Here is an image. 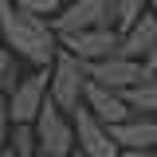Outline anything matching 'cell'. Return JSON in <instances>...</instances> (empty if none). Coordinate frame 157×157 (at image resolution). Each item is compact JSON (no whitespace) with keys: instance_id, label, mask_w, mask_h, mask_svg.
Returning <instances> with one entry per match:
<instances>
[{"instance_id":"7c38bea8","label":"cell","mask_w":157,"mask_h":157,"mask_svg":"<svg viewBox=\"0 0 157 157\" xmlns=\"http://www.w3.org/2000/svg\"><path fill=\"white\" fill-rule=\"evenodd\" d=\"M118 94L130 106V114H153L157 110V82H130V86H122Z\"/></svg>"},{"instance_id":"5b68a950","label":"cell","mask_w":157,"mask_h":157,"mask_svg":"<svg viewBox=\"0 0 157 157\" xmlns=\"http://www.w3.org/2000/svg\"><path fill=\"white\" fill-rule=\"evenodd\" d=\"M47 24L55 36H67V32H82V28H110V16H106L102 0H71L55 16H47Z\"/></svg>"},{"instance_id":"9a60e30c","label":"cell","mask_w":157,"mask_h":157,"mask_svg":"<svg viewBox=\"0 0 157 157\" xmlns=\"http://www.w3.org/2000/svg\"><path fill=\"white\" fill-rule=\"evenodd\" d=\"M12 4L36 12V16H55V12H59V0H12Z\"/></svg>"},{"instance_id":"ba28073f","label":"cell","mask_w":157,"mask_h":157,"mask_svg":"<svg viewBox=\"0 0 157 157\" xmlns=\"http://www.w3.org/2000/svg\"><path fill=\"white\" fill-rule=\"evenodd\" d=\"M59 47H67L75 59L82 63H90V59H106L114 55L118 47V32L114 28H82V32H67V36H59Z\"/></svg>"},{"instance_id":"ac0fdd59","label":"cell","mask_w":157,"mask_h":157,"mask_svg":"<svg viewBox=\"0 0 157 157\" xmlns=\"http://www.w3.org/2000/svg\"><path fill=\"white\" fill-rule=\"evenodd\" d=\"M63 157H90V153H82V149H78V145H75V149H67V153H63Z\"/></svg>"},{"instance_id":"4fadbf2b","label":"cell","mask_w":157,"mask_h":157,"mask_svg":"<svg viewBox=\"0 0 157 157\" xmlns=\"http://www.w3.org/2000/svg\"><path fill=\"white\" fill-rule=\"evenodd\" d=\"M102 4H106V16H110V28H114V32L130 28V24L149 8L145 0H102Z\"/></svg>"},{"instance_id":"7a4b0ae2","label":"cell","mask_w":157,"mask_h":157,"mask_svg":"<svg viewBox=\"0 0 157 157\" xmlns=\"http://www.w3.org/2000/svg\"><path fill=\"white\" fill-rule=\"evenodd\" d=\"M82 82H86L82 59H75L67 47H59L55 59L47 63V98L55 102L63 114H71L78 102H82Z\"/></svg>"},{"instance_id":"277c9868","label":"cell","mask_w":157,"mask_h":157,"mask_svg":"<svg viewBox=\"0 0 157 157\" xmlns=\"http://www.w3.org/2000/svg\"><path fill=\"white\" fill-rule=\"evenodd\" d=\"M43 94H47V67L16 75L12 90H8V122H32L39 102H43Z\"/></svg>"},{"instance_id":"8fae6325","label":"cell","mask_w":157,"mask_h":157,"mask_svg":"<svg viewBox=\"0 0 157 157\" xmlns=\"http://www.w3.org/2000/svg\"><path fill=\"white\" fill-rule=\"evenodd\" d=\"M82 106H86L102 126L130 118V106L122 102V94L110 90V86H102V82H94V78H86V82H82Z\"/></svg>"},{"instance_id":"5bb4252c","label":"cell","mask_w":157,"mask_h":157,"mask_svg":"<svg viewBox=\"0 0 157 157\" xmlns=\"http://www.w3.org/2000/svg\"><path fill=\"white\" fill-rule=\"evenodd\" d=\"M16 75H20V59L8 51V43H4V36H0V90H12Z\"/></svg>"},{"instance_id":"30bf717a","label":"cell","mask_w":157,"mask_h":157,"mask_svg":"<svg viewBox=\"0 0 157 157\" xmlns=\"http://www.w3.org/2000/svg\"><path fill=\"white\" fill-rule=\"evenodd\" d=\"M149 51H157V20H153V8H145L130 28H122V32H118L114 55L141 59V55H149Z\"/></svg>"},{"instance_id":"8992f818","label":"cell","mask_w":157,"mask_h":157,"mask_svg":"<svg viewBox=\"0 0 157 157\" xmlns=\"http://www.w3.org/2000/svg\"><path fill=\"white\" fill-rule=\"evenodd\" d=\"M71 130H75V145L82 153H90V157H118V145L110 141L106 126H102L82 102L71 110Z\"/></svg>"},{"instance_id":"6da1fadb","label":"cell","mask_w":157,"mask_h":157,"mask_svg":"<svg viewBox=\"0 0 157 157\" xmlns=\"http://www.w3.org/2000/svg\"><path fill=\"white\" fill-rule=\"evenodd\" d=\"M0 36L20 63H32V67H47L59 51V36L51 32L47 16L16 8L12 0H0Z\"/></svg>"},{"instance_id":"3957f363","label":"cell","mask_w":157,"mask_h":157,"mask_svg":"<svg viewBox=\"0 0 157 157\" xmlns=\"http://www.w3.org/2000/svg\"><path fill=\"white\" fill-rule=\"evenodd\" d=\"M32 130H36V157H63L67 149H75L71 114H63L47 94H43L36 118H32Z\"/></svg>"},{"instance_id":"52a82bcc","label":"cell","mask_w":157,"mask_h":157,"mask_svg":"<svg viewBox=\"0 0 157 157\" xmlns=\"http://www.w3.org/2000/svg\"><path fill=\"white\" fill-rule=\"evenodd\" d=\"M86 78H94L110 90H122L130 82H153V78H141V59H126V55H106V59H90L82 63Z\"/></svg>"},{"instance_id":"2e32d148","label":"cell","mask_w":157,"mask_h":157,"mask_svg":"<svg viewBox=\"0 0 157 157\" xmlns=\"http://www.w3.org/2000/svg\"><path fill=\"white\" fill-rule=\"evenodd\" d=\"M8 126H12L8 122V90H0V145L8 141Z\"/></svg>"},{"instance_id":"e0dca14e","label":"cell","mask_w":157,"mask_h":157,"mask_svg":"<svg viewBox=\"0 0 157 157\" xmlns=\"http://www.w3.org/2000/svg\"><path fill=\"white\" fill-rule=\"evenodd\" d=\"M118 157H153V149H122Z\"/></svg>"},{"instance_id":"9c48e42d","label":"cell","mask_w":157,"mask_h":157,"mask_svg":"<svg viewBox=\"0 0 157 157\" xmlns=\"http://www.w3.org/2000/svg\"><path fill=\"white\" fill-rule=\"evenodd\" d=\"M106 134L118 145V153L122 149H153L157 145V122H153V114H130L122 122H110Z\"/></svg>"}]
</instances>
